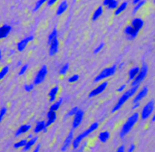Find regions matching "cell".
I'll use <instances>...</instances> for the list:
<instances>
[{"label": "cell", "instance_id": "obj_17", "mask_svg": "<svg viewBox=\"0 0 155 152\" xmlns=\"http://www.w3.org/2000/svg\"><path fill=\"white\" fill-rule=\"evenodd\" d=\"M11 31V26L8 24H5L0 27V39L6 37Z\"/></svg>", "mask_w": 155, "mask_h": 152}, {"label": "cell", "instance_id": "obj_37", "mask_svg": "<svg viewBox=\"0 0 155 152\" xmlns=\"http://www.w3.org/2000/svg\"><path fill=\"white\" fill-rule=\"evenodd\" d=\"M79 79V76L77 74H74L73 76H72L71 77H70L68 79L69 82L70 83H74L77 82V81Z\"/></svg>", "mask_w": 155, "mask_h": 152}, {"label": "cell", "instance_id": "obj_20", "mask_svg": "<svg viewBox=\"0 0 155 152\" xmlns=\"http://www.w3.org/2000/svg\"><path fill=\"white\" fill-rule=\"evenodd\" d=\"M47 121L46 122V127H48L54 122L57 118V115L56 112L49 110L47 113Z\"/></svg>", "mask_w": 155, "mask_h": 152}, {"label": "cell", "instance_id": "obj_27", "mask_svg": "<svg viewBox=\"0 0 155 152\" xmlns=\"http://www.w3.org/2000/svg\"><path fill=\"white\" fill-rule=\"evenodd\" d=\"M38 140V137H34L33 138L30 139L29 141H27V144L25 145V147L23 148L24 151H28L29 150L31 147L36 143V141Z\"/></svg>", "mask_w": 155, "mask_h": 152}, {"label": "cell", "instance_id": "obj_15", "mask_svg": "<svg viewBox=\"0 0 155 152\" xmlns=\"http://www.w3.org/2000/svg\"><path fill=\"white\" fill-rule=\"evenodd\" d=\"M73 137H74L73 131L71 130L69 132V134H68L67 137H66V140H64L63 145L61 148V151H66L67 150V148L69 147L70 145L71 144L72 140H73Z\"/></svg>", "mask_w": 155, "mask_h": 152}, {"label": "cell", "instance_id": "obj_19", "mask_svg": "<svg viewBox=\"0 0 155 152\" xmlns=\"http://www.w3.org/2000/svg\"><path fill=\"white\" fill-rule=\"evenodd\" d=\"M42 131H44V132H46V131H47L46 123L44 121H38L36 124V126L35 127V128L34 129V132L35 134H38Z\"/></svg>", "mask_w": 155, "mask_h": 152}, {"label": "cell", "instance_id": "obj_9", "mask_svg": "<svg viewBox=\"0 0 155 152\" xmlns=\"http://www.w3.org/2000/svg\"><path fill=\"white\" fill-rule=\"evenodd\" d=\"M124 33H125L128 40H133L137 37L139 33V31H137L131 25H128L125 27Z\"/></svg>", "mask_w": 155, "mask_h": 152}, {"label": "cell", "instance_id": "obj_6", "mask_svg": "<svg viewBox=\"0 0 155 152\" xmlns=\"http://www.w3.org/2000/svg\"><path fill=\"white\" fill-rule=\"evenodd\" d=\"M154 108V101L153 100H150L148 103L144 105L142 109L141 117L142 120L148 119L153 113Z\"/></svg>", "mask_w": 155, "mask_h": 152}, {"label": "cell", "instance_id": "obj_7", "mask_svg": "<svg viewBox=\"0 0 155 152\" xmlns=\"http://www.w3.org/2000/svg\"><path fill=\"white\" fill-rule=\"evenodd\" d=\"M47 74V68L46 65H43L38 71L36 76L34 79V85H39L42 83L45 79Z\"/></svg>", "mask_w": 155, "mask_h": 152}, {"label": "cell", "instance_id": "obj_16", "mask_svg": "<svg viewBox=\"0 0 155 152\" xmlns=\"http://www.w3.org/2000/svg\"><path fill=\"white\" fill-rule=\"evenodd\" d=\"M103 5L106 6L108 9L115 10L119 5V2L117 0H104Z\"/></svg>", "mask_w": 155, "mask_h": 152}, {"label": "cell", "instance_id": "obj_10", "mask_svg": "<svg viewBox=\"0 0 155 152\" xmlns=\"http://www.w3.org/2000/svg\"><path fill=\"white\" fill-rule=\"evenodd\" d=\"M84 115V112L83 110H79L74 115V118L73 120V123H72V127L74 129L77 128L82 123V121L83 120Z\"/></svg>", "mask_w": 155, "mask_h": 152}, {"label": "cell", "instance_id": "obj_21", "mask_svg": "<svg viewBox=\"0 0 155 152\" xmlns=\"http://www.w3.org/2000/svg\"><path fill=\"white\" fill-rule=\"evenodd\" d=\"M128 2H123L120 5H118L117 8L115 10L114 14L115 16H118L121 14L123 11H125L128 7Z\"/></svg>", "mask_w": 155, "mask_h": 152}, {"label": "cell", "instance_id": "obj_40", "mask_svg": "<svg viewBox=\"0 0 155 152\" xmlns=\"http://www.w3.org/2000/svg\"><path fill=\"white\" fill-rule=\"evenodd\" d=\"M34 84H26L24 86V90L26 92H31L34 89Z\"/></svg>", "mask_w": 155, "mask_h": 152}, {"label": "cell", "instance_id": "obj_38", "mask_svg": "<svg viewBox=\"0 0 155 152\" xmlns=\"http://www.w3.org/2000/svg\"><path fill=\"white\" fill-rule=\"evenodd\" d=\"M27 67H28V64H26L23 65L21 67V69H20V70H19V73H18L19 75V76L23 75V74L26 73V70H27Z\"/></svg>", "mask_w": 155, "mask_h": 152}, {"label": "cell", "instance_id": "obj_32", "mask_svg": "<svg viewBox=\"0 0 155 152\" xmlns=\"http://www.w3.org/2000/svg\"><path fill=\"white\" fill-rule=\"evenodd\" d=\"M46 2V0H38V1L36 3V5L33 9V12L37 11L43 5V4Z\"/></svg>", "mask_w": 155, "mask_h": 152}, {"label": "cell", "instance_id": "obj_31", "mask_svg": "<svg viewBox=\"0 0 155 152\" xmlns=\"http://www.w3.org/2000/svg\"><path fill=\"white\" fill-rule=\"evenodd\" d=\"M27 140L26 139L24 140H21L19 141H18L17 143L15 144L14 145V148H19L21 147H24L25 145L27 144Z\"/></svg>", "mask_w": 155, "mask_h": 152}, {"label": "cell", "instance_id": "obj_14", "mask_svg": "<svg viewBox=\"0 0 155 152\" xmlns=\"http://www.w3.org/2000/svg\"><path fill=\"white\" fill-rule=\"evenodd\" d=\"M50 47H49V55L50 56H53L55 55L59 50V43L57 38H55L53 41L51 42L50 44Z\"/></svg>", "mask_w": 155, "mask_h": 152}, {"label": "cell", "instance_id": "obj_12", "mask_svg": "<svg viewBox=\"0 0 155 152\" xmlns=\"http://www.w3.org/2000/svg\"><path fill=\"white\" fill-rule=\"evenodd\" d=\"M34 39V36H29L28 37H26L24 38L23 40L19 41L18 44H17V49L19 50V51L21 52L23 50H24V49L27 46L28 43Z\"/></svg>", "mask_w": 155, "mask_h": 152}, {"label": "cell", "instance_id": "obj_3", "mask_svg": "<svg viewBox=\"0 0 155 152\" xmlns=\"http://www.w3.org/2000/svg\"><path fill=\"white\" fill-rule=\"evenodd\" d=\"M98 122H94L86 130L83 131L81 134L79 135L74 140L72 141V145H73L74 149H77L81 141L83 140L85 138L88 137L91 133H92L93 131H94L98 128Z\"/></svg>", "mask_w": 155, "mask_h": 152}, {"label": "cell", "instance_id": "obj_4", "mask_svg": "<svg viewBox=\"0 0 155 152\" xmlns=\"http://www.w3.org/2000/svg\"><path fill=\"white\" fill-rule=\"evenodd\" d=\"M117 69V66L116 64H114L111 66V67L104 69L95 77L94 82H98L113 76L115 74Z\"/></svg>", "mask_w": 155, "mask_h": 152}, {"label": "cell", "instance_id": "obj_1", "mask_svg": "<svg viewBox=\"0 0 155 152\" xmlns=\"http://www.w3.org/2000/svg\"><path fill=\"white\" fill-rule=\"evenodd\" d=\"M139 87L140 86L131 87L130 89L125 91V92H124L123 94H122V95L118 99L117 103L112 108L111 112L115 113V112H117V111L119 110L121 108V107L125 104V102H127L130 98L133 97L135 95V94H137Z\"/></svg>", "mask_w": 155, "mask_h": 152}, {"label": "cell", "instance_id": "obj_51", "mask_svg": "<svg viewBox=\"0 0 155 152\" xmlns=\"http://www.w3.org/2000/svg\"><path fill=\"white\" fill-rule=\"evenodd\" d=\"M33 138V135L32 134H29V135H28V137H27V138H29V139H31V138Z\"/></svg>", "mask_w": 155, "mask_h": 152}, {"label": "cell", "instance_id": "obj_35", "mask_svg": "<svg viewBox=\"0 0 155 152\" xmlns=\"http://www.w3.org/2000/svg\"><path fill=\"white\" fill-rule=\"evenodd\" d=\"M78 110H79L78 107H74V108H72L70 111H69L68 113L66 114V115L65 117H68L75 115L76 114Z\"/></svg>", "mask_w": 155, "mask_h": 152}, {"label": "cell", "instance_id": "obj_50", "mask_svg": "<svg viewBox=\"0 0 155 152\" xmlns=\"http://www.w3.org/2000/svg\"><path fill=\"white\" fill-rule=\"evenodd\" d=\"M151 121H152V122H154V121H155V115H154L151 117Z\"/></svg>", "mask_w": 155, "mask_h": 152}, {"label": "cell", "instance_id": "obj_18", "mask_svg": "<svg viewBox=\"0 0 155 152\" xmlns=\"http://www.w3.org/2000/svg\"><path fill=\"white\" fill-rule=\"evenodd\" d=\"M140 70V67L135 66L132 67L128 72V81H132L135 79Z\"/></svg>", "mask_w": 155, "mask_h": 152}, {"label": "cell", "instance_id": "obj_45", "mask_svg": "<svg viewBox=\"0 0 155 152\" xmlns=\"http://www.w3.org/2000/svg\"><path fill=\"white\" fill-rule=\"evenodd\" d=\"M140 105V102H137V103H135L133 104V106H132V110H135V109H137Z\"/></svg>", "mask_w": 155, "mask_h": 152}, {"label": "cell", "instance_id": "obj_47", "mask_svg": "<svg viewBox=\"0 0 155 152\" xmlns=\"http://www.w3.org/2000/svg\"><path fill=\"white\" fill-rule=\"evenodd\" d=\"M140 2V0H133V1H132V4L134 6H135V5H137Z\"/></svg>", "mask_w": 155, "mask_h": 152}, {"label": "cell", "instance_id": "obj_2", "mask_svg": "<svg viewBox=\"0 0 155 152\" xmlns=\"http://www.w3.org/2000/svg\"><path fill=\"white\" fill-rule=\"evenodd\" d=\"M139 114L138 112H135L128 118L126 122L123 124L121 130L120 131L119 136L120 138H123L130 132L134 125L137 123V121L139 120Z\"/></svg>", "mask_w": 155, "mask_h": 152}, {"label": "cell", "instance_id": "obj_42", "mask_svg": "<svg viewBox=\"0 0 155 152\" xmlns=\"http://www.w3.org/2000/svg\"><path fill=\"white\" fill-rule=\"evenodd\" d=\"M135 145L134 144H131L130 145L128 150H127V152H133L134 150H135Z\"/></svg>", "mask_w": 155, "mask_h": 152}, {"label": "cell", "instance_id": "obj_52", "mask_svg": "<svg viewBox=\"0 0 155 152\" xmlns=\"http://www.w3.org/2000/svg\"><path fill=\"white\" fill-rule=\"evenodd\" d=\"M1 59H2V51L1 50H0V60H1Z\"/></svg>", "mask_w": 155, "mask_h": 152}, {"label": "cell", "instance_id": "obj_30", "mask_svg": "<svg viewBox=\"0 0 155 152\" xmlns=\"http://www.w3.org/2000/svg\"><path fill=\"white\" fill-rule=\"evenodd\" d=\"M57 30L56 29V28H54L53 30V31H52L49 34V35L48 36V44H49V45H50L51 42L53 41V40L55 38H57Z\"/></svg>", "mask_w": 155, "mask_h": 152}, {"label": "cell", "instance_id": "obj_22", "mask_svg": "<svg viewBox=\"0 0 155 152\" xmlns=\"http://www.w3.org/2000/svg\"><path fill=\"white\" fill-rule=\"evenodd\" d=\"M31 128V126L30 125H27V124H25V125H23L21 126L16 131L15 133V136L16 137H18L21 135H22L23 134H25L30 130V128Z\"/></svg>", "mask_w": 155, "mask_h": 152}, {"label": "cell", "instance_id": "obj_41", "mask_svg": "<svg viewBox=\"0 0 155 152\" xmlns=\"http://www.w3.org/2000/svg\"><path fill=\"white\" fill-rule=\"evenodd\" d=\"M126 87H127V85H126L125 84H124L121 85V86H120L117 89V92H118V93L123 92L124 91H125V90Z\"/></svg>", "mask_w": 155, "mask_h": 152}, {"label": "cell", "instance_id": "obj_25", "mask_svg": "<svg viewBox=\"0 0 155 152\" xmlns=\"http://www.w3.org/2000/svg\"><path fill=\"white\" fill-rule=\"evenodd\" d=\"M103 13V8L102 6H99L97 9L94 11V13H93L92 19L93 21H97V20L102 15Z\"/></svg>", "mask_w": 155, "mask_h": 152}, {"label": "cell", "instance_id": "obj_5", "mask_svg": "<svg viewBox=\"0 0 155 152\" xmlns=\"http://www.w3.org/2000/svg\"><path fill=\"white\" fill-rule=\"evenodd\" d=\"M148 72V67L145 63H143L141 67H140V70L135 77L131 82V87H135V86H140V84L144 80V79L146 78Z\"/></svg>", "mask_w": 155, "mask_h": 152}, {"label": "cell", "instance_id": "obj_48", "mask_svg": "<svg viewBox=\"0 0 155 152\" xmlns=\"http://www.w3.org/2000/svg\"><path fill=\"white\" fill-rule=\"evenodd\" d=\"M124 66V63H120L118 66H117V68L119 69H121L123 68V67Z\"/></svg>", "mask_w": 155, "mask_h": 152}, {"label": "cell", "instance_id": "obj_43", "mask_svg": "<svg viewBox=\"0 0 155 152\" xmlns=\"http://www.w3.org/2000/svg\"><path fill=\"white\" fill-rule=\"evenodd\" d=\"M56 3V0H49V1H47V5L48 6H53Z\"/></svg>", "mask_w": 155, "mask_h": 152}, {"label": "cell", "instance_id": "obj_11", "mask_svg": "<svg viewBox=\"0 0 155 152\" xmlns=\"http://www.w3.org/2000/svg\"><path fill=\"white\" fill-rule=\"evenodd\" d=\"M148 93V89L147 87H144L137 94L133 100V103L140 102L144 97H145Z\"/></svg>", "mask_w": 155, "mask_h": 152}, {"label": "cell", "instance_id": "obj_39", "mask_svg": "<svg viewBox=\"0 0 155 152\" xmlns=\"http://www.w3.org/2000/svg\"><path fill=\"white\" fill-rule=\"evenodd\" d=\"M6 111H7V109L6 107H3L1 108V110H0V122L2 121L3 117L6 113Z\"/></svg>", "mask_w": 155, "mask_h": 152}, {"label": "cell", "instance_id": "obj_8", "mask_svg": "<svg viewBox=\"0 0 155 152\" xmlns=\"http://www.w3.org/2000/svg\"><path fill=\"white\" fill-rule=\"evenodd\" d=\"M108 81H103L100 84H99L97 87L93 89L89 94V97H93L98 95L105 91V90L108 87Z\"/></svg>", "mask_w": 155, "mask_h": 152}, {"label": "cell", "instance_id": "obj_28", "mask_svg": "<svg viewBox=\"0 0 155 152\" xmlns=\"http://www.w3.org/2000/svg\"><path fill=\"white\" fill-rule=\"evenodd\" d=\"M146 1H144V0H141V1L136 5L134 6L133 10H132V15H135L139 10L146 3Z\"/></svg>", "mask_w": 155, "mask_h": 152}, {"label": "cell", "instance_id": "obj_24", "mask_svg": "<svg viewBox=\"0 0 155 152\" xmlns=\"http://www.w3.org/2000/svg\"><path fill=\"white\" fill-rule=\"evenodd\" d=\"M67 8H68V3L67 1H63L58 6L57 13H56L57 15L59 16V15H61L62 14H63L66 11Z\"/></svg>", "mask_w": 155, "mask_h": 152}, {"label": "cell", "instance_id": "obj_36", "mask_svg": "<svg viewBox=\"0 0 155 152\" xmlns=\"http://www.w3.org/2000/svg\"><path fill=\"white\" fill-rule=\"evenodd\" d=\"M104 46H105V43H100L98 45V46H97L95 49H94V53L95 54H98V53H100L101 50L103 49V48L104 47Z\"/></svg>", "mask_w": 155, "mask_h": 152}, {"label": "cell", "instance_id": "obj_29", "mask_svg": "<svg viewBox=\"0 0 155 152\" xmlns=\"http://www.w3.org/2000/svg\"><path fill=\"white\" fill-rule=\"evenodd\" d=\"M63 99L60 98L59 99V100H57V102H56L55 103H54L53 105H52L50 107V111H53V112H56L57 110H59L60 106L61 105L62 103H63Z\"/></svg>", "mask_w": 155, "mask_h": 152}, {"label": "cell", "instance_id": "obj_44", "mask_svg": "<svg viewBox=\"0 0 155 152\" xmlns=\"http://www.w3.org/2000/svg\"><path fill=\"white\" fill-rule=\"evenodd\" d=\"M116 152H125V146L123 145L120 146Z\"/></svg>", "mask_w": 155, "mask_h": 152}, {"label": "cell", "instance_id": "obj_53", "mask_svg": "<svg viewBox=\"0 0 155 152\" xmlns=\"http://www.w3.org/2000/svg\"><path fill=\"white\" fill-rule=\"evenodd\" d=\"M153 3L155 4V0H154V1H153Z\"/></svg>", "mask_w": 155, "mask_h": 152}, {"label": "cell", "instance_id": "obj_46", "mask_svg": "<svg viewBox=\"0 0 155 152\" xmlns=\"http://www.w3.org/2000/svg\"><path fill=\"white\" fill-rule=\"evenodd\" d=\"M40 144H37L36 147V148H34V150H33V152H39V149H40Z\"/></svg>", "mask_w": 155, "mask_h": 152}, {"label": "cell", "instance_id": "obj_13", "mask_svg": "<svg viewBox=\"0 0 155 152\" xmlns=\"http://www.w3.org/2000/svg\"><path fill=\"white\" fill-rule=\"evenodd\" d=\"M131 26L136 29L137 31H139L143 28L144 26V21L140 18H135L132 19L131 22Z\"/></svg>", "mask_w": 155, "mask_h": 152}, {"label": "cell", "instance_id": "obj_23", "mask_svg": "<svg viewBox=\"0 0 155 152\" xmlns=\"http://www.w3.org/2000/svg\"><path fill=\"white\" fill-rule=\"evenodd\" d=\"M59 88L58 86H55L52 89L49 93V102H53L56 100L57 94L59 92Z\"/></svg>", "mask_w": 155, "mask_h": 152}, {"label": "cell", "instance_id": "obj_26", "mask_svg": "<svg viewBox=\"0 0 155 152\" xmlns=\"http://www.w3.org/2000/svg\"><path fill=\"white\" fill-rule=\"evenodd\" d=\"M110 137V134L108 131H102L98 135V139L102 143H105Z\"/></svg>", "mask_w": 155, "mask_h": 152}, {"label": "cell", "instance_id": "obj_34", "mask_svg": "<svg viewBox=\"0 0 155 152\" xmlns=\"http://www.w3.org/2000/svg\"><path fill=\"white\" fill-rule=\"evenodd\" d=\"M69 63H66L65 64L63 67H62L59 70V74L60 75H65L67 70H69Z\"/></svg>", "mask_w": 155, "mask_h": 152}, {"label": "cell", "instance_id": "obj_49", "mask_svg": "<svg viewBox=\"0 0 155 152\" xmlns=\"http://www.w3.org/2000/svg\"><path fill=\"white\" fill-rule=\"evenodd\" d=\"M21 65H22V61H21V60H19V61L17 63V66H21Z\"/></svg>", "mask_w": 155, "mask_h": 152}, {"label": "cell", "instance_id": "obj_33", "mask_svg": "<svg viewBox=\"0 0 155 152\" xmlns=\"http://www.w3.org/2000/svg\"><path fill=\"white\" fill-rule=\"evenodd\" d=\"M9 72V67L8 66H5L3 67L1 71H0V80H2L5 76Z\"/></svg>", "mask_w": 155, "mask_h": 152}]
</instances>
